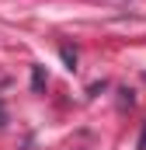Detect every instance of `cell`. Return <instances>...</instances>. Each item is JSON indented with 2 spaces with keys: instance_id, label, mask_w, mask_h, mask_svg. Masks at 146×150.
<instances>
[{
  "instance_id": "obj_1",
  "label": "cell",
  "mask_w": 146,
  "mask_h": 150,
  "mask_svg": "<svg viewBox=\"0 0 146 150\" xmlns=\"http://www.w3.org/2000/svg\"><path fill=\"white\" fill-rule=\"evenodd\" d=\"M136 150H146V126H143V133H139V143H136Z\"/></svg>"
}]
</instances>
